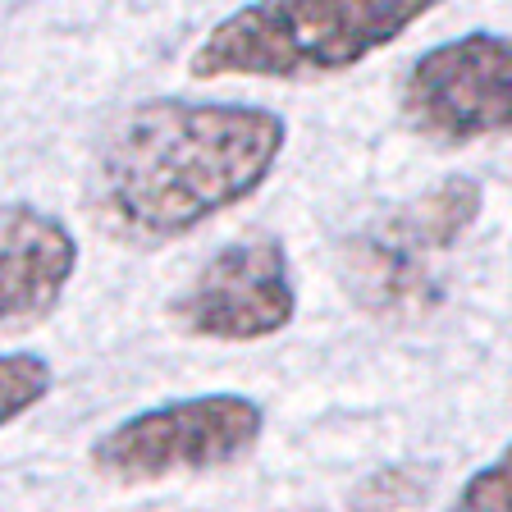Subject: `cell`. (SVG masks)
<instances>
[{
	"label": "cell",
	"instance_id": "cell-1",
	"mask_svg": "<svg viewBox=\"0 0 512 512\" xmlns=\"http://www.w3.org/2000/svg\"><path fill=\"white\" fill-rule=\"evenodd\" d=\"M288 124L229 101H142L96 160V215L124 243H174L247 202L279 165Z\"/></svg>",
	"mask_w": 512,
	"mask_h": 512
},
{
	"label": "cell",
	"instance_id": "cell-2",
	"mask_svg": "<svg viewBox=\"0 0 512 512\" xmlns=\"http://www.w3.org/2000/svg\"><path fill=\"white\" fill-rule=\"evenodd\" d=\"M444 0H252L192 51V78L343 74L403 37Z\"/></svg>",
	"mask_w": 512,
	"mask_h": 512
},
{
	"label": "cell",
	"instance_id": "cell-3",
	"mask_svg": "<svg viewBox=\"0 0 512 512\" xmlns=\"http://www.w3.org/2000/svg\"><path fill=\"white\" fill-rule=\"evenodd\" d=\"M261 426H266V412L243 394L179 398L106 430L92 448V467L124 485L215 471L243 458L261 439Z\"/></svg>",
	"mask_w": 512,
	"mask_h": 512
},
{
	"label": "cell",
	"instance_id": "cell-4",
	"mask_svg": "<svg viewBox=\"0 0 512 512\" xmlns=\"http://www.w3.org/2000/svg\"><path fill=\"white\" fill-rule=\"evenodd\" d=\"M512 51L499 32H467L416 55L403 78V119L426 142L467 147L508 133Z\"/></svg>",
	"mask_w": 512,
	"mask_h": 512
},
{
	"label": "cell",
	"instance_id": "cell-5",
	"mask_svg": "<svg viewBox=\"0 0 512 512\" xmlns=\"http://www.w3.org/2000/svg\"><path fill=\"white\" fill-rule=\"evenodd\" d=\"M298 311V288L288 252L275 234H247L197 270L183 298L174 302V325L192 339L252 343L270 339Z\"/></svg>",
	"mask_w": 512,
	"mask_h": 512
},
{
	"label": "cell",
	"instance_id": "cell-6",
	"mask_svg": "<svg viewBox=\"0 0 512 512\" xmlns=\"http://www.w3.org/2000/svg\"><path fill=\"white\" fill-rule=\"evenodd\" d=\"M78 270V238L37 206H0V330L55 311Z\"/></svg>",
	"mask_w": 512,
	"mask_h": 512
},
{
	"label": "cell",
	"instance_id": "cell-7",
	"mask_svg": "<svg viewBox=\"0 0 512 512\" xmlns=\"http://www.w3.org/2000/svg\"><path fill=\"white\" fill-rule=\"evenodd\" d=\"M430 261L435 256L426 247H416L394 220H384L362 238H352V247L343 252V275H348L352 298L366 311L412 320L435 307L439 284L430 275Z\"/></svg>",
	"mask_w": 512,
	"mask_h": 512
},
{
	"label": "cell",
	"instance_id": "cell-8",
	"mask_svg": "<svg viewBox=\"0 0 512 512\" xmlns=\"http://www.w3.org/2000/svg\"><path fill=\"white\" fill-rule=\"evenodd\" d=\"M51 366L37 352H0V430L51 394Z\"/></svg>",
	"mask_w": 512,
	"mask_h": 512
},
{
	"label": "cell",
	"instance_id": "cell-9",
	"mask_svg": "<svg viewBox=\"0 0 512 512\" xmlns=\"http://www.w3.org/2000/svg\"><path fill=\"white\" fill-rule=\"evenodd\" d=\"M508 448H503L499 458L490 462V467H480L476 476L462 485L458 494V508L453 512H508Z\"/></svg>",
	"mask_w": 512,
	"mask_h": 512
}]
</instances>
